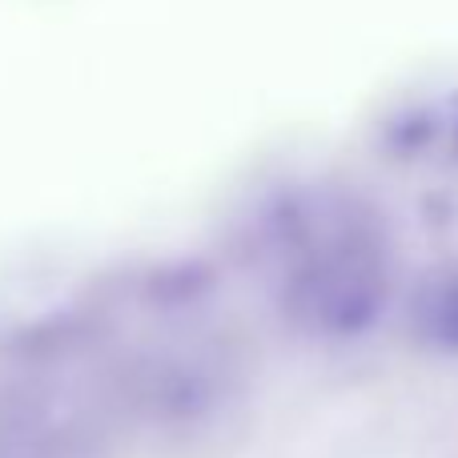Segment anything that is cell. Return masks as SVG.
<instances>
[{
	"label": "cell",
	"instance_id": "3957f363",
	"mask_svg": "<svg viewBox=\"0 0 458 458\" xmlns=\"http://www.w3.org/2000/svg\"><path fill=\"white\" fill-rule=\"evenodd\" d=\"M414 334L438 354L458 358V266L435 269L414 293Z\"/></svg>",
	"mask_w": 458,
	"mask_h": 458
},
{
	"label": "cell",
	"instance_id": "7a4b0ae2",
	"mask_svg": "<svg viewBox=\"0 0 458 458\" xmlns=\"http://www.w3.org/2000/svg\"><path fill=\"white\" fill-rule=\"evenodd\" d=\"M133 398L141 414L161 430H198L214 427L233 406L237 386L225 362L209 354H161L149 358L137 374Z\"/></svg>",
	"mask_w": 458,
	"mask_h": 458
},
{
	"label": "cell",
	"instance_id": "6da1fadb",
	"mask_svg": "<svg viewBox=\"0 0 458 458\" xmlns=\"http://www.w3.org/2000/svg\"><path fill=\"white\" fill-rule=\"evenodd\" d=\"M285 253V314L326 342H354L378 330L390 310L394 277L370 222L330 209H285L277 222Z\"/></svg>",
	"mask_w": 458,
	"mask_h": 458
}]
</instances>
